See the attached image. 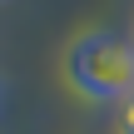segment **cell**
I'll use <instances>...</instances> for the list:
<instances>
[{
  "label": "cell",
  "mask_w": 134,
  "mask_h": 134,
  "mask_svg": "<svg viewBox=\"0 0 134 134\" xmlns=\"http://www.w3.org/2000/svg\"><path fill=\"white\" fill-rule=\"evenodd\" d=\"M70 80L85 94H94V99L134 94V40H119L109 30L85 35L70 50Z\"/></svg>",
  "instance_id": "cell-1"
},
{
  "label": "cell",
  "mask_w": 134,
  "mask_h": 134,
  "mask_svg": "<svg viewBox=\"0 0 134 134\" xmlns=\"http://www.w3.org/2000/svg\"><path fill=\"white\" fill-rule=\"evenodd\" d=\"M119 129H124V134H134V94L124 99V109H119Z\"/></svg>",
  "instance_id": "cell-2"
}]
</instances>
